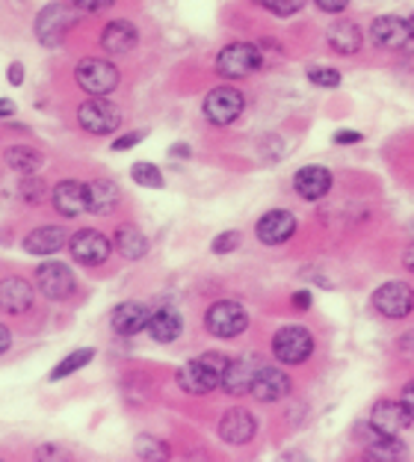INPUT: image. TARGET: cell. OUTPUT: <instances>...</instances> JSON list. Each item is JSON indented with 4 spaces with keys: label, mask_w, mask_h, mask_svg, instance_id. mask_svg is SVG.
Listing matches in <instances>:
<instances>
[{
    "label": "cell",
    "mask_w": 414,
    "mask_h": 462,
    "mask_svg": "<svg viewBox=\"0 0 414 462\" xmlns=\"http://www.w3.org/2000/svg\"><path fill=\"white\" fill-rule=\"evenodd\" d=\"M228 362L231 359L222 353H201L198 359H189L178 371V385L187 394H210L214 388H222V374Z\"/></svg>",
    "instance_id": "obj_1"
},
{
    "label": "cell",
    "mask_w": 414,
    "mask_h": 462,
    "mask_svg": "<svg viewBox=\"0 0 414 462\" xmlns=\"http://www.w3.org/2000/svg\"><path fill=\"white\" fill-rule=\"evenodd\" d=\"M263 66V51L254 42H231L216 54V71L225 80H240L254 75Z\"/></svg>",
    "instance_id": "obj_2"
},
{
    "label": "cell",
    "mask_w": 414,
    "mask_h": 462,
    "mask_svg": "<svg viewBox=\"0 0 414 462\" xmlns=\"http://www.w3.org/2000/svg\"><path fill=\"white\" fill-rule=\"evenodd\" d=\"M370 306L385 320H402L414 311V288L409 282L391 279L385 285H379L370 297Z\"/></svg>",
    "instance_id": "obj_3"
},
{
    "label": "cell",
    "mask_w": 414,
    "mask_h": 462,
    "mask_svg": "<svg viewBox=\"0 0 414 462\" xmlns=\"http://www.w3.org/2000/svg\"><path fill=\"white\" fill-rule=\"evenodd\" d=\"M272 356L281 365H305L314 356V335L311 329L299 327V323H290V327H281L272 335Z\"/></svg>",
    "instance_id": "obj_4"
},
{
    "label": "cell",
    "mask_w": 414,
    "mask_h": 462,
    "mask_svg": "<svg viewBox=\"0 0 414 462\" xmlns=\"http://www.w3.org/2000/svg\"><path fill=\"white\" fill-rule=\"evenodd\" d=\"M78 24V9L66 6V4H48L41 13L36 15V39L39 45L45 48H57L62 45V39L69 36V30Z\"/></svg>",
    "instance_id": "obj_5"
},
{
    "label": "cell",
    "mask_w": 414,
    "mask_h": 462,
    "mask_svg": "<svg viewBox=\"0 0 414 462\" xmlns=\"http://www.w3.org/2000/svg\"><path fill=\"white\" fill-rule=\"evenodd\" d=\"M74 80H78V87L83 92H89V96H110V92L119 87L122 75L110 60L87 57L78 62V69H74Z\"/></svg>",
    "instance_id": "obj_6"
},
{
    "label": "cell",
    "mask_w": 414,
    "mask_h": 462,
    "mask_svg": "<svg viewBox=\"0 0 414 462\" xmlns=\"http://www.w3.org/2000/svg\"><path fill=\"white\" fill-rule=\"evenodd\" d=\"M205 327L214 338H237L249 329V311L235 300H219L207 309Z\"/></svg>",
    "instance_id": "obj_7"
},
{
    "label": "cell",
    "mask_w": 414,
    "mask_h": 462,
    "mask_svg": "<svg viewBox=\"0 0 414 462\" xmlns=\"http://www.w3.org/2000/svg\"><path fill=\"white\" fill-rule=\"evenodd\" d=\"M201 110H205V119L210 125L225 128V125H235L243 116V110H246V96L235 87H216L201 101Z\"/></svg>",
    "instance_id": "obj_8"
},
{
    "label": "cell",
    "mask_w": 414,
    "mask_h": 462,
    "mask_svg": "<svg viewBox=\"0 0 414 462\" xmlns=\"http://www.w3.org/2000/svg\"><path fill=\"white\" fill-rule=\"evenodd\" d=\"M78 125L95 136H107L122 128V110L104 96H92L78 107Z\"/></svg>",
    "instance_id": "obj_9"
},
{
    "label": "cell",
    "mask_w": 414,
    "mask_h": 462,
    "mask_svg": "<svg viewBox=\"0 0 414 462\" xmlns=\"http://www.w3.org/2000/svg\"><path fill=\"white\" fill-rule=\"evenodd\" d=\"M113 246L115 244H110V240L95 228H80L78 235L69 237L71 258L83 267H101L104 261L113 255Z\"/></svg>",
    "instance_id": "obj_10"
},
{
    "label": "cell",
    "mask_w": 414,
    "mask_h": 462,
    "mask_svg": "<svg viewBox=\"0 0 414 462\" xmlns=\"http://www.w3.org/2000/svg\"><path fill=\"white\" fill-rule=\"evenodd\" d=\"M36 285L48 300L62 302L78 291V279H74L71 267L62 264V261H45V264L36 267Z\"/></svg>",
    "instance_id": "obj_11"
},
{
    "label": "cell",
    "mask_w": 414,
    "mask_h": 462,
    "mask_svg": "<svg viewBox=\"0 0 414 462\" xmlns=\"http://www.w3.org/2000/svg\"><path fill=\"white\" fill-rule=\"evenodd\" d=\"M296 228H299V219H296V214L284 211V208H272V211H267L258 219L254 235H258V240L263 246H281L296 235Z\"/></svg>",
    "instance_id": "obj_12"
},
{
    "label": "cell",
    "mask_w": 414,
    "mask_h": 462,
    "mask_svg": "<svg viewBox=\"0 0 414 462\" xmlns=\"http://www.w3.org/2000/svg\"><path fill=\"white\" fill-rule=\"evenodd\" d=\"M370 42L379 51H402L411 42V27L400 15H379L370 24Z\"/></svg>",
    "instance_id": "obj_13"
},
{
    "label": "cell",
    "mask_w": 414,
    "mask_h": 462,
    "mask_svg": "<svg viewBox=\"0 0 414 462\" xmlns=\"http://www.w3.org/2000/svg\"><path fill=\"white\" fill-rule=\"evenodd\" d=\"M414 424V418L409 415V409L402 406V401H376L370 409V430L382 436H400L402 430H409Z\"/></svg>",
    "instance_id": "obj_14"
},
{
    "label": "cell",
    "mask_w": 414,
    "mask_h": 462,
    "mask_svg": "<svg viewBox=\"0 0 414 462\" xmlns=\"http://www.w3.org/2000/svg\"><path fill=\"white\" fill-rule=\"evenodd\" d=\"M290 392H293V383H290V376L281 371V367L261 365V371H258V376H254L249 394L254 397V401H261V403H279Z\"/></svg>",
    "instance_id": "obj_15"
},
{
    "label": "cell",
    "mask_w": 414,
    "mask_h": 462,
    "mask_svg": "<svg viewBox=\"0 0 414 462\" xmlns=\"http://www.w3.org/2000/svg\"><path fill=\"white\" fill-rule=\"evenodd\" d=\"M254 433H258V421H254V415L249 412V409H228L225 415H222V421H219V439L225 445H249Z\"/></svg>",
    "instance_id": "obj_16"
},
{
    "label": "cell",
    "mask_w": 414,
    "mask_h": 462,
    "mask_svg": "<svg viewBox=\"0 0 414 462\" xmlns=\"http://www.w3.org/2000/svg\"><path fill=\"white\" fill-rule=\"evenodd\" d=\"M293 190L299 193L305 202H320V199L332 190V170L320 163H308L293 175Z\"/></svg>",
    "instance_id": "obj_17"
},
{
    "label": "cell",
    "mask_w": 414,
    "mask_h": 462,
    "mask_svg": "<svg viewBox=\"0 0 414 462\" xmlns=\"http://www.w3.org/2000/svg\"><path fill=\"white\" fill-rule=\"evenodd\" d=\"M148 318H152L148 306H143V302H136V300H127L113 309L110 327L115 335H122V338H133V335H140L148 327Z\"/></svg>",
    "instance_id": "obj_18"
},
{
    "label": "cell",
    "mask_w": 414,
    "mask_h": 462,
    "mask_svg": "<svg viewBox=\"0 0 414 462\" xmlns=\"http://www.w3.org/2000/svg\"><path fill=\"white\" fill-rule=\"evenodd\" d=\"M51 202H54L57 214L62 217H80L83 211H89V199H87V184L74 181V178H66V181H60L54 187V196H51Z\"/></svg>",
    "instance_id": "obj_19"
},
{
    "label": "cell",
    "mask_w": 414,
    "mask_h": 462,
    "mask_svg": "<svg viewBox=\"0 0 414 462\" xmlns=\"http://www.w3.org/2000/svg\"><path fill=\"white\" fill-rule=\"evenodd\" d=\"M261 371V362L254 356H240V359H231L225 374H222V388L228 394H249L254 376Z\"/></svg>",
    "instance_id": "obj_20"
},
{
    "label": "cell",
    "mask_w": 414,
    "mask_h": 462,
    "mask_svg": "<svg viewBox=\"0 0 414 462\" xmlns=\"http://www.w3.org/2000/svg\"><path fill=\"white\" fill-rule=\"evenodd\" d=\"M140 42V30H136L131 21H110L107 27L101 30V48L107 51L110 57H122V54H131Z\"/></svg>",
    "instance_id": "obj_21"
},
{
    "label": "cell",
    "mask_w": 414,
    "mask_h": 462,
    "mask_svg": "<svg viewBox=\"0 0 414 462\" xmlns=\"http://www.w3.org/2000/svg\"><path fill=\"white\" fill-rule=\"evenodd\" d=\"M326 39H328V48L341 57H355L358 51L364 48V33H361V27L349 18L335 21V24L328 27Z\"/></svg>",
    "instance_id": "obj_22"
},
{
    "label": "cell",
    "mask_w": 414,
    "mask_h": 462,
    "mask_svg": "<svg viewBox=\"0 0 414 462\" xmlns=\"http://www.w3.org/2000/svg\"><path fill=\"white\" fill-rule=\"evenodd\" d=\"M0 309L6 314H27L33 309V288H30V282L18 276L0 282Z\"/></svg>",
    "instance_id": "obj_23"
},
{
    "label": "cell",
    "mask_w": 414,
    "mask_h": 462,
    "mask_svg": "<svg viewBox=\"0 0 414 462\" xmlns=\"http://www.w3.org/2000/svg\"><path fill=\"white\" fill-rule=\"evenodd\" d=\"M145 332L152 335V341L157 344H172L180 338V332H184V318H180L175 309H157L152 311V318H148Z\"/></svg>",
    "instance_id": "obj_24"
},
{
    "label": "cell",
    "mask_w": 414,
    "mask_h": 462,
    "mask_svg": "<svg viewBox=\"0 0 414 462\" xmlns=\"http://www.w3.org/2000/svg\"><path fill=\"white\" fill-rule=\"evenodd\" d=\"M66 244H69V237L62 226H41L24 237V249L30 255H57Z\"/></svg>",
    "instance_id": "obj_25"
},
{
    "label": "cell",
    "mask_w": 414,
    "mask_h": 462,
    "mask_svg": "<svg viewBox=\"0 0 414 462\" xmlns=\"http://www.w3.org/2000/svg\"><path fill=\"white\" fill-rule=\"evenodd\" d=\"M87 199H89V211L98 217H107L119 208L122 190L115 187V181L110 178H95V181L87 184Z\"/></svg>",
    "instance_id": "obj_26"
},
{
    "label": "cell",
    "mask_w": 414,
    "mask_h": 462,
    "mask_svg": "<svg viewBox=\"0 0 414 462\" xmlns=\"http://www.w3.org/2000/svg\"><path fill=\"white\" fill-rule=\"evenodd\" d=\"M373 433V430H370ZM364 457L373 459V462H388V459H409V445L402 442L400 436H382V433H373V439L367 442L364 448Z\"/></svg>",
    "instance_id": "obj_27"
},
{
    "label": "cell",
    "mask_w": 414,
    "mask_h": 462,
    "mask_svg": "<svg viewBox=\"0 0 414 462\" xmlns=\"http://www.w3.org/2000/svg\"><path fill=\"white\" fill-rule=\"evenodd\" d=\"M113 244L127 261H140V258L148 255V237L136 226H119V228H115Z\"/></svg>",
    "instance_id": "obj_28"
},
{
    "label": "cell",
    "mask_w": 414,
    "mask_h": 462,
    "mask_svg": "<svg viewBox=\"0 0 414 462\" xmlns=\"http://www.w3.org/2000/svg\"><path fill=\"white\" fill-rule=\"evenodd\" d=\"M6 166L21 175L36 172L41 166V154L36 149H30V145H13V149H6Z\"/></svg>",
    "instance_id": "obj_29"
},
{
    "label": "cell",
    "mask_w": 414,
    "mask_h": 462,
    "mask_svg": "<svg viewBox=\"0 0 414 462\" xmlns=\"http://www.w3.org/2000/svg\"><path fill=\"white\" fill-rule=\"evenodd\" d=\"M92 359H95V350H92V346H80V350L69 353L66 359H62V362L54 367V371H51V380H66L69 374L80 371V367H87Z\"/></svg>",
    "instance_id": "obj_30"
},
{
    "label": "cell",
    "mask_w": 414,
    "mask_h": 462,
    "mask_svg": "<svg viewBox=\"0 0 414 462\" xmlns=\"http://www.w3.org/2000/svg\"><path fill=\"white\" fill-rule=\"evenodd\" d=\"M131 178L140 187H148V190H161V187L166 184V178L161 172V166H154V163H148V161H140V163H133L131 166Z\"/></svg>",
    "instance_id": "obj_31"
},
{
    "label": "cell",
    "mask_w": 414,
    "mask_h": 462,
    "mask_svg": "<svg viewBox=\"0 0 414 462\" xmlns=\"http://www.w3.org/2000/svg\"><path fill=\"white\" fill-rule=\"evenodd\" d=\"M133 450H136V457H140V459H169V457H172V448H169L163 439L148 436V433H143L140 439H136Z\"/></svg>",
    "instance_id": "obj_32"
},
{
    "label": "cell",
    "mask_w": 414,
    "mask_h": 462,
    "mask_svg": "<svg viewBox=\"0 0 414 462\" xmlns=\"http://www.w3.org/2000/svg\"><path fill=\"white\" fill-rule=\"evenodd\" d=\"M308 80L314 83V87H323V89H335V87H341V71L332 69V66H314V69H308Z\"/></svg>",
    "instance_id": "obj_33"
},
{
    "label": "cell",
    "mask_w": 414,
    "mask_h": 462,
    "mask_svg": "<svg viewBox=\"0 0 414 462\" xmlns=\"http://www.w3.org/2000/svg\"><path fill=\"white\" fill-rule=\"evenodd\" d=\"M21 196H24L27 202H41V199H45V181H41L36 172H27L21 178Z\"/></svg>",
    "instance_id": "obj_34"
},
{
    "label": "cell",
    "mask_w": 414,
    "mask_h": 462,
    "mask_svg": "<svg viewBox=\"0 0 414 462\" xmlns=\"http://www.w3.org/2000/svg\"><path fill=\"white\" fill-rule=\"evenodd\" d=\"M240 244H243V235L231 228V231H222V235H216L214 244H210V249H214V255H228V252H235Z\"/></svg>",
    "instance_id": "obj_35"
},
{
    "label": "cell",
    "mask_w": 414,
    "mask_h": 462,
    "mask_svg": "<svg viewBox=\"0 0 414 462\" xmlns=\"http://www.w3.org/2000/svg\"><path fill=\"white\" fill-rule=\"evenodd\" d=\"M69 4L78 9V13H104V9H110L115 0H69Z\"/></svg>",
    "instance_id": "obj_36"
},
{
    "label": "cell",
    "mask_w": 414,
    "mask_h": 462,
    "mask_svg": "<svg viewBox=\"0 0 414 462\" xmlns=\"http://www.w3.org/2000/svg\"><path fill=\"white\" fill-rule=\"evenodd\" d=\"M299 9H305V0H279L270 13L272 15H279V18H288V15H296Z\"/></svg>",
    "instance_id": "obj_37"
},
{
    "label": "cell",
    "mask_w": 414,
    "mask_h": 462,
    "mask_svg": "<svg viewBox=\"0 0 414 462\" xmlns=\"http://www.w3.org/2000/svg\"><path fill=\"white\" fill-rule=\"evenodd\" d=\"M143 140H145V131H131L113 143V152H127V149H133V145H140Z\"/></svg>",
    "instance_id": "obj_38"
},
{
    "label": "cell",
    "mask_w": 414,
    "mask_h": 462,
    "mask_svg": "<svg viewBox=\"0 0 414 462\" xmlns=\"http://www.w3.org/2000/svg\"><path fill=\"white\" fill-rule=\"evenodd\" d=\"M314 6L320 9V13H328V15H341L344 9L349 6V0H314Z\"/></svg>",
    "instance_id": "obj_39"
},
{
    "label": "cell",
    "mask_w": 414,
    "mask_h": 462,
    "mask_svg": "<svg viewBox=\"0 0 414 462\" xmlns=\"http://www.w3.org/2000/svg\"><path fill=\"white\" fill-rule=\"evenodd\" d=\"M332 140L337 143V145H353V143H361V140H364V134H358V131H335V136H332Z\"/></svg>",
    "instance_id": "obj_40"
},
{
    "label": "cell",
    "mask_w": 414,
    "mask_h": 462,
    "mask_svg": "<svg viewBox=\"0 0 414 462\" xmlns=\"http://www.w3.org/2000/svg\"><path fill=\"white\" fill-rule=\"evenodd\" d=\"M6 80L13 83V87H21V83H24V66H21V62H9Z\"/></svg>",
    "instance_id": "obj_41"
},
{
    "label": "cell",
    "mask_w": 414,
    "mask_h": 462,
    "mask_svg": "<svg viewBox=\"0 0 414 462\" xmlns=\"http://www.w3.org/2000/svg\"><path fill=\"white\" fill-rule=\"evenodd\" d=\"M290 302H293V309H299V311H308V309H311L314 297H311V291H296Z\"/></svg>",
    "instance_id": "obj_42"
},
{
    "label": "cell",
    "mask_w": 414,
    "mask_h": 462,
    "mask_svg": "<svg viewBox=\"0 0 414 462\" xmlns=\"http://www.w3.org/2000/svg\"><path fill=\"white\" fill-rule=\"evenodd\" d=\"M400 401H402V406L409 409V415L414 418V380H409L406 385H402V394H400Z\"/></svg>",
    "instance_id": "obj_43"
},
{
    "label": "cell",
    "mask_w": 414,
    "mask_h": 462,
    "mask_svg": "<svg viewBox=\"0 0 414 462\" xmlns=\"http://www.w3.org/2000/svg\"><path fill=\"white\" fill-rule=\"evenodd\" d=\"M402 267H406L409 273H414V240L406 246V252H402Z\"/></svg>",
    "instance_id": "obj_44"
},
{
    "label": "cell",
    "mask_w": 414,
    "mask_h": 462,
    "mask_svg": "<svg viewBox=\"0 0 414 462\" xmlns=\"http://www.w3.org/2000/svg\"><path fill=\"white\" fill-rule=\"evenodd\" d=\"M9 344H13V335H9V329L0 323V356H4L9 350Z\"/></svg>",
    "instance_id": "obj_45"
},
{
    "label": "cell",
    "mask_w": 414,
    "mask_h": 462,
    "mask_svg": "<svg viewBox=\"0 0 414 462\" xmlns=\"http://www.w3.org/2000/svg\"><path fill=\"white\" fill-rule=\"evenodd\" d=\"M13 113H15V104L9 98H0V119H9Z\"/></svg>",
    "instance_id": "obj_46"
},
{
    "label": "cell",
    "mask_w": 414,
    "mask_h": 462,
    "mask_svg": "<svg viewBox=\"0 0 414 462\" xmlns=\"http://www.w3.org/2000/svg\"><path fill=\"white\" fill-rule=\"evenodd\" d=\"M169 154H172V157H189V145L187 143H175L172 149H169Z\"/></svg>",
    "instance_id": "obj_47"
},
{
    "label": "cell",
    "mask_w": 414,
    "mask_h": 462,
    "mask_svg": "<svg viewBox=\"0 0 414 462\" xmlns=\"http://www.w3.org/2000/svg\"><path fill=\"white\" fill-rule=\"evenodd\" d=\"M400 350H406V353H411L414 350V332H406L400 338Z\"/></svg>",
    "instance_id": "obj_48"
},
{
    "label": "cell",
    "mask_w": 414,
    "mask_h": 462,
    "mask_svg": "<svg viewBox=\"0 0 414 462\" xmlns=\"http://www.w3.org/2000/svg\"><path fill=\"white\" fill-rule=\"evenodd\" d=\"M62 454H66V450H62V448H54V445H45V448L39 450V457H62Z\"/></svg>",
    "instance_id": "obj_49"
},
{
    "label": "cell",
    "mask_w": 414,
    "mask_h": 462,
    "mask_svg": "<svg viewBox=\"0 0 414 462\" xmlns=\"http://www.w3.org/2000/svg\"><path fill=\"white\" fill-rule=\"evenodd\" d=\"M254 4H261V6H267V9H272L275 4H279V0H254Z\"/></svg>",
    "instance_id": "obj_50"
},
{
    "label": "cell",
    "mask_w": 414,
    "mask_h": 462,
    "mask_svg": "<svg viewBox=\"0 0 414 462\" xmlns=\"http://www.w3.org/2000/svg\"><path fill=\"white\" fill-rule=\"evenodd\" d=\"M406 21H409V27H411V39H414V13H411V15H409Z\"/></svg>",
    "instance_id": "obj_51"
}]
</instances>
